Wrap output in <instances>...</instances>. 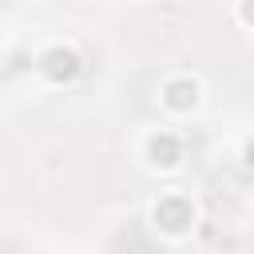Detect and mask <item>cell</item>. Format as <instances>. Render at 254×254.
I'll use <instances>...</instances> for the list:
<instances>
[{
	"label": "cell",
	"instance_id": "1",
	"mask_svg": "<svg viewBox=\"0 0 254 254\" xmlns=\"http://www.w3.org/2000/svg\"><path fill=\"white\" fill-rule=\"evenodd\" d=\"M194 99H198V87H194V83H171V87H167V103H171L175 111L194 107Z\"/></svg>",
	"mask_w": 254,
	"mask_h": 254
},
{
	"label": "cell",
	"instance_id": "2",
	"mask_svg": "<svg viewBox=\"0 0 254 254\" xmlns=\"http://www.w3.org/2000/svg\"><path fill=\"white\" fill-rule=\"evenodd\" d=\"M151 163H163V167H175V159H179V147H175V139H151Z\"/></svg>",
	"mask_w": 254,
	"mask_h": 254
},
{
	"label": "cell",
	"instance_id": "3",
	"mask_svg": "<svg viewBox=\"0 0 254 254\" xmlns=\"http://www.w3.org/2000/svg\"><path fill=\"white\" fill-rule=\"evenodd\" d=\"M242 16H246V20H254V4H242Z\"/></svg>",
	"mask_w": 254,
	"mask_h": 254
}]
</instances>
